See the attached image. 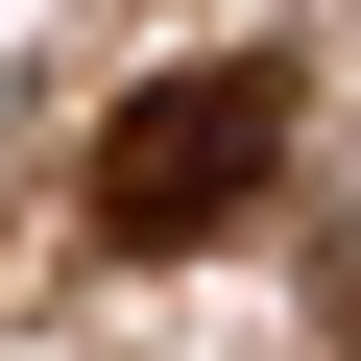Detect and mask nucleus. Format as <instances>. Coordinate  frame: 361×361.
I'll return each instance as SVG.
<instances>
[{
	"mask_svg": "<svg viewBox=\"0 0 361 361\" xmlns=\"http://www.w3.org/2000/svg\"><path fill=\"white\" fill-rule=\"evenodd\" d=\"M265 145H289V73H265V49H241V73H145V97L97 121V241H145V265L217 241V217L265 193Z\"/></svg>",
	"mask_w": 361,
	"mask_h": 361,
	"instance_id": "1",
	"label": "nucleus"
}]
</instances>
